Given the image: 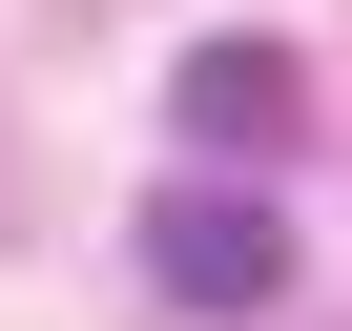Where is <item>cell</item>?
<instances>
[{
	"mask_svg": "<svg viewBox=\"0 0 352 331\" xmlns=\"http://www.w3.org/2000/svg\"><path fill=\"white\" fill-rule=\"evenodd\" d=\"M145 290H166V310H208V331H228V310H270V290H290V207H270V187H228V166H187V187L145 207Z\"/></svg>",
	"mask_w": 352,
	"mask_h": 331,
	"instance_id": "1",
	"label": "cell"
},
{
	"mask_svg": "<svg viewBox=\"0 0 352 331\" xmlns=\"http://www.w3.org/2000/svg\"><path fill=\"white\" fill-rule=\"evenodd\" d=\"M166 124H187L208 166H270V145H311V62H290L270 21H228V42H187V83H166Z\"/></svg>",
	"mask_w": 352,
	"mask_h": 331,
	"instance_id": "2",
	"label": "cell"
}]
</instances>
